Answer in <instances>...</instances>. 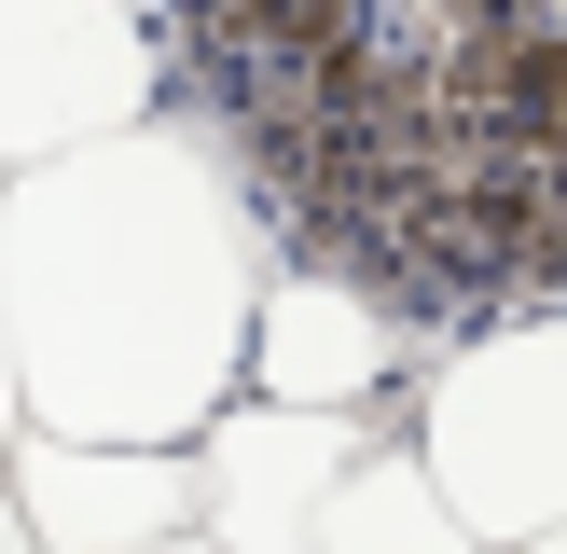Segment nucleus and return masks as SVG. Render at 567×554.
I'll return each instance as SVG.
<instances>
[{
  "instance_id": "7ed1b4c3",
  "label": "nucleus",
  "mask_w": 567,
  "mask_h": 554,
  "mask_svg": "<svg viewBox=\"0 0 567 554\" xmlns=\"http://www.w3.org/2000/svg\"><path fill=\"white\" fill-rule=\"evenodd\" d=\"M166 83L181 55H166L153 0H0V166L138 125L166 111Z\"/></svg>"
},
{
  "instance_id": "f257e3e1",
  "label": "nucleus",
  "mask_w": 567,
  "mask_h": 554,
  "mask_svg": "<svg viewBox=\"0 0 567 554\" xmlns=\"http://www.w3.org/2000/svg\"><path fill=\"white\" fill-rule=\"evenodd\" d=\"M264 264V194L194 111H138L0 166V347L28 430L194 443L249 360Z\"/></svg>"
},
{
  "instance_id": "20e7f679",
  "label": "nucleus",
  "mask_w": 567,
  "mask_h": 554,
  "mask_svg": "<svg viewBox=\"0 0 567 554\" xmlns=\"http://www.w3.org/2000/svg\"><path fill=\"white\" fill-rule=\"evenodd\" d=\"M402 360H415V305L388 291L374 264H347V249H319V264H264L236 388H277V402H388Z\"/></svg>"
},
{
  "instance_id": "6e6552de",
  "label": "nucleus",
  "mask_w": 567,
  "mask_h": 554,
  "mask_svg": "<svg viewBox=\"0 0 567 554\" xmlns=\"http://www.w3.org/2000/svg\"><path fill=\"white\" fill-rule=\"evenodd\" d=\"M28 541V513H14V471H0V554H14Z\"/></svg>"
},
{
  "instance_id": "423d86ee",
  "label": "nucleus",
  "mask_w": 567,
  "mask_h": 554,
  "mask_svg": "<svg viewBox=\"0 0 567 554\" xmlns=\"http://www.w3.org/2000/svg\"><path fill=\"white\" fill-rule=\"evenodd\" d=\"M28 541L55 554H125V541H194V443H83V430H28L0 443Z\"/></svg>"
},
{
  "instance_id": "0eeeda50",
  "label": "nucleus",
  "mask_w": 567,
  "mask_h": 554,
  "mask_svg": "<svg viewBox=\"0 0 567 554\" xmlns=\"http://www.w3.org/2000/svg\"><path fill=\"white\" fill-rule=\"evenodd\" d=\"M305 541H347V554H402V541H457V513H443V485H430V458H415V443H360V458L319 485Z\"/></svg>"
},
{
  "instance_id": "1a4fd4ad",
  "label": "nucleus",
  "mask_w": 567,
  "mask_h": 554,
  "mask_svg": "<svg viewBox=\"0 0 567 554\" xmlns=\"http://www.w3.org/2000/svg\"><path fill=\"white\" fill-rule=\"evenodd\" d=\"M14 416H28V402H14V347H0V443H14Z\"/></svg>"
},
{
  "instance_id": "f03ea898",
  "label": "nucleus",
  "mask_w": 567,
  "mask_h": 554,
  "mask_svg": "<svg viewBox=\"0 0 567 554\" xmlns=\"http://www.w3.org/2000/svg\"><path fill=\"white\" fill-rule=\"evenodd\" d=\"M415 458H430L457 541H567V305L485 319L430 360Z\"/></svg>"
},
{
  "instance_id": "39448f33",
  "label": "nucleus",
  "mask_w": 567,
  "mask_h": 554,
  "mask_svg": "<svg viewBox=\"0 0 567 554\" xmlns=\"http://www.w3.org/2000/svg\"><path fill=\"white\" fill-rule=\"evenodd\" d=\"M347 458H360V402L221 388L194 430V541H305V513Z\"/></svg>"
}]
</instances>
